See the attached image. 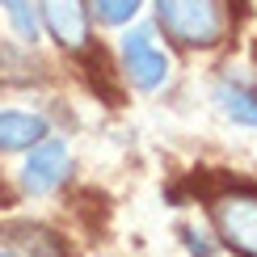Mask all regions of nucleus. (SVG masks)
<instances>
[{
	"instance_id": "f03ea898",
	"label": "nucleus",
	"mask_w": 257,
	"mask_h": 257,
	"mask_svg": "<svg viewBox=\"0 0 257 257\" xmlns=\"http://www.w3.org/2000/svg\"><path fill=\"white\" fill-rule=\"evenodd\" d=\"M219 236L244 257H257V190H228L211 207Z\"/></svg>"
},
{
	"instance_id": "1a4fd4ad",
	"label": "nucleus",
	"mask_w": 257,
	"mask_h": 257,
	"mask_svg": "<svg viewBox=\"0 0 257 257\" xmlns=\"http://www.w3.org/2000/svg\"><path fill=\"white\" fill-rule=\"evenodd\" d=\"M0 9H5L9 26L17 30V38H26V42H38V30H42V21H38V5H34V0H0Z\"/></svg>"
},
{
	"instance_id": "7ed1b4c3",
	"label": "nucleus",
	"mask_w": 257,
	"mask_h": 257,
	"mask_svg": "<svg viewBox=\"0 0 257 257\" xmlns=\"http://www.w3.org/2000/svg\"><path fill=\"white\" fill-rule=\"evenodd\" d=\"M122 68H126V80H131L135 89H156V84H165L173 63H169V55L156 47L152 30L139 26V30H131V34L122 38Z\"/></svg>"
},
{
	"instance_id": "f257e3e1",
	"label": "nucleus",
	"mask_w": 257,
	"mask_h": 257,
	"mask_svg": "<svg viewBox=\"0 0 257 257\" xmlns=\"http://www.w3.org/2000/svg\"><path fill=\"white\" fill-rule=\"evenodd\" d=\"M156 21L181 47H215L228 30L223 0H156Z\"/></svg>"
},
{
	"instance_id": "f8f14e48",
	"label": "nucleus",
	"mask_w": 257,
	"mask_h": 257,
	"mask_svg": "<svg viewBox=\"0 0 257 257\" xmlns=\"http://www.w3.org/2000/svg\"><path fill=\"white\" fill-rule=\"evenodd\" d=\"M0 257H9V253H0Z\"/></svg>"
},
{
	"instance_id": "20e7f679",
	"label": "nucleus",
	"mask_w": 257,
	"mask_h": 257,
	"mask_svg": "<svg viewBox=\"0 0 257 257\" xmlns=\"http://www.w3.org/2000/svg\"><path fill=\"white\" fill-rule=\"evenodd\" d=\"M38 21L51 30V38L68 51H80L89 42V5L84 0H34Z\"/></svg>"
},
{
	"instance_id": "6e6552de",
	"label": "nucleus",
	"mask_w": 257,
	"mask_h": 257,
	"mask_svg": "<svg viewBox=\"0 0 257 257\" xmlns=\"http://www.w3.org/2000/svg\"><path fill=\"white\" fill-rule=\"evenodd\" d=\"M0 236L13 240V249H21L26 257H63V244L51 236L47 228H34V223H13V228H5Z\"/></svg>"
},
{
	"instance_id": "39448f33",
	"label": "nucleus",
	"mask_w": 257,
	"mask_h": 257,
	"mask_svg": "<svg viewBox=\"0 0 257 257\" xmlns=\"http://www.w3.org/2000/svg\"><path fill=\"white\" fill-rule=\"evenodd\" d=\"M68 173V144L63 139H47L42 135L26 156V169H21V186L30 194H51V190L63 181Z\"/></svg>"
},
{
	"instance_id": "9d476101",
	"label": "nucleus",
	"mask_w": 257,
	"mask_h": 257,
	"mask_svg": "<svg viewBox=\"0 0 257 257\" xmlns=\"http://www.w3.org/2000/svg\"><path fill=\"white\" fill-rule=\"evenodd\" d=\"M139 9H144V0H93V13L101 26H126Z\"/></svg>"
},
{
	"instance_id": "0eeeda50",
	"label": "nucleus",
	"mask_w": 257,
	"mask_h": 257,
	"mask_svg": "<svg viewBox=\"0 0 257 257\" xmlns=\"http://www.w3.org/2000/svg\"><path fill=\"white\" fill-rule=\"evenodd\" d=\"M215 105L240 126H257V89L236 80H219L215 84Z\"/></svg>"
},
{
	"instance_id": "423d86ee",
	"label": "nucleus",
	"mask_w": 257,
	"mask_h": 257,
	"mask_svg": "<svg viewBox=\"0 0 257 257\" xmlns=\"http://www.w3.org/2000/svg\"><path fill=\"white\" fill-rule=\"evenodd\" d=\"M42 135H47L42 114L0 110V152H21V148H34Z\"/></svg>"
},
{
	"instance_id": "9b49d317",
	"label": "nucleus",
	"mask_w": 257,
	"mask_h": 257,
	"mask_svg": "<svg viewBox=\"0 0 257 257\" xmlns=\"http://www.w3.org/2000/svg\"><path fill=\"white\" fill-rule=\"evenodd\" d=\"M181 236H186V249L194 253V257H211V244H207V236H202V232H194V228H181Z\"/></svg>"
}]
</instances>
